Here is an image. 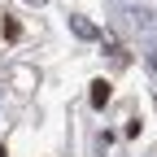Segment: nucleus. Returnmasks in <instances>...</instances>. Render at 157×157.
Returning <instances> with one entry per match:
<instances>
[{"label": "nucleus", "mask_w": 157, "mask_h": 157, "mask_svg": "<svg viewBox=\"0 0 157 157\" xmlns=\"http://www.w3.org/2000/svg\"><path fill=\"white\" fill-rule=\"evenodd\" d=\"M109 96H113V87L105 83V78H96V83H92V105H96V109H105V105H109Z\"/></svg>", "instance_id": "f257e3e1"}, {"label": "nucleus", "mask_w": 157, "mask_h": 157, "mask_svg": "<svg viewBox=\"0 0 157 157\" xmlns=\"http://www.w3.org/2000/svg\"><path fill=\"white\" fill-rule=\"evenodd\" d=\"M127 17H131L135 31H144V35L153 31V13H148V9H127Z\"/></svg>", "instance_id": "f03ea898"}, {"label": "nucleus", "mask_w": 157, "mask_h": 157, "mask_svg": "<svg viewBox=\"0 0 157 157\" xmlns=\"http://www.w3.org/2000/svg\"><path fill=\"white\" fill-rule=\"evenodd\" d=\"M70 31H74L78 39H96V35H101V31H96V26L87 22V17H70Z\"/></svg>", "instance_id": "7ed1b4c3"}, {"label": "nucleus", "mask_w": 157, "mask_h": 157, "mask_svg": "<svg viewBox=\"0 0 157 157\" xmlns=\"http://www.w3.org/2000/svg\"><path fill=\"white\" fill-rule=\"evenodd\" d=\"M148 61H153V70H157V48H148Z\"/></svg>", "instance_id": "20e7f679"}, {"label": "nucleus", "mask_w": 157, "mask_h": 157, "mask_svg": "<svg viewBox=\"0 0 157 157\" xmlns=\"http://www.w3.org/2000/svg\"><path fill=\"white\" fill-rule=\"evenodd\" d=\"M26 5H48V0H26Z\"/></svg>", "instance_id": "39448f33"}, {"label": "nucleus", "mask_w": 157, "mask_h": 157, "mask_svg": "<svg viewBox=\"0 0 157 157\" xmlns=\"http://www.w3.org/2000/svg\"><path fill=\"white\" fill-rule=\"evenodd\" d=\"M0 157H9V153H5V148H0Z\"/></svg>", "instance_id": "423d86ee"}]
</instances>
